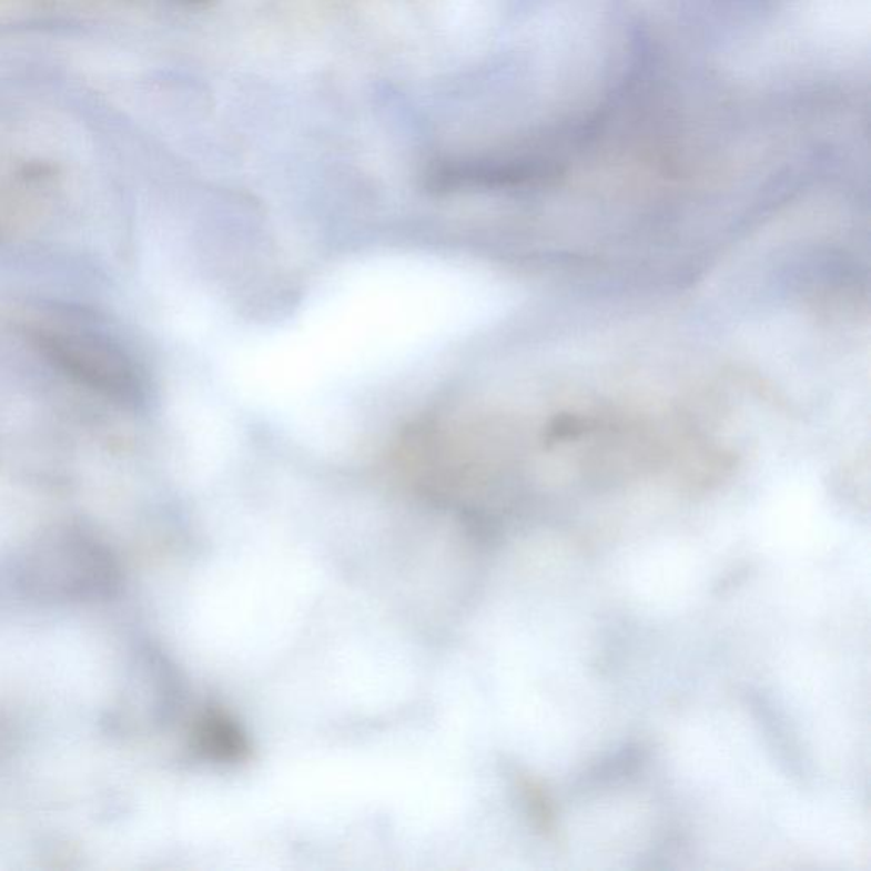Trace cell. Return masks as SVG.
I'll use <instances>...</instances> for the list:
<instances>
[{"mask_svg": "<svg viewBox=\"0 0 871 871\" xmlns=\"http://www.w3.org/2000/svg\"><path fill=\"white\" fill-rule=\"evenodd\" d=\"M200 736L203 748L213 749V751L226 749L230 756H237L239 751L245 748L241 733L235 730L234 726H229L223 717H210L206 723L201 727Z\"/></svg>", "mask_w": 871, "mask_h": 871, "instance_id": "obj_3", "label": "cell"}, {"mask_svg": "<svg viewBox=\"0 0 871 871\" xmlns=\"http://www.w3.org/2000/svg\"><path fill=\"white\" fill-rule=\"evenodd\" d=\"M33 340L48 363L82 387L121 405L142 401L135 365L111 341L67 328H40Z\"/></svg>", "mask_w": 871, "mask_h": 871, "instance_id": "obj_1", "label": "cell"}, {"mask_svg": "<svg viewBox=\"0 0 871 871\" xmlns=\"http://www.w3.org/2000/svg\"><path fill=\"white\" fill-rule=\"evenodd\" d=\"M191 2H196V4H204V2H212V0H191Z\"/></svg>", "mask_w": 871, "mask_h": 871, "instance_id": "obj_4", "label": "cell"}, {"mask_svg": "<svg viewBox=\"0 0 871 871\" xmlns=\"http://www.w3.org/2000/svg\"><path fill=\"white\" fill-rule=\"evenodd\" d=\"M26 579L41 595L94 598L117 586V566L101 545L69 533L44 541L26 560Z\"/></svg>", "mask_w": 871, "mask_h": 871, "instance_id": "obj_2", "label": "cell"}]
</instances>
